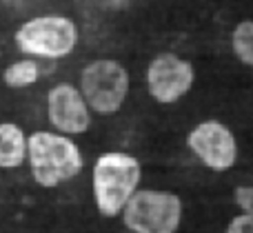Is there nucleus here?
<instances>
[{"label": "nucleus", "instance_id": "f257e3e1", "mask_svg": "<svg viewBox=\"0 0 253 233\" xmlns=\"http://www.w3.org/2000/svg\"><path fill=\"white\" fill-rule=\"evenodd\" d=\"M142 178L138 158L125 151L100 154L91 169V191L100 216L116 218L135 195Z\"/></svg>", "mask_w": 253, "mask_h": 233}, {"label": "nucleus", "instance_id": "f03ea898", "mask_svg": "<svg viewBox=\"0 0 253 233\" xmlns=\"http://www.w3.org/2000/svg\"><path fill=\"white\" fill-rule=\"evenodd\" d=\"M27 160L34 182L42 189H56L83 171L84 160L69 136L36 131L27 136Z\"/></svg>", "mask_w": 253, "mask_h": 233}, {"label": "nucleus", "instance_id": "7ed1b4c3", "mask_svg": "<svg viewBox=\"0 0 253 233\" xmlns=\"http://www.w3.org/2000/svg\"><path fill=\"white\" fill-rule=\"evenodd\" d=\"M131 233H175L182 222V200L171 191L138 189L123 211Z\"/></svg>", "mask_w": 253, "mask_h": 233}, {"label": "nucleus", "instance_id": "20e7f679", "mask_svg": "<svg viewBox=\"0 0 253 233\" xmlns=\"http://www.w3.org/2000/svg\"><path fill=\"white\" fill-rule=\"evenodd\" d=\"M80 93L91 111L114 116L129 96V71L111 58L91 60L80 74Z\"/></svg>", "mask_w": 253, "mask_h": 233}, {"label": "nucleus", "instance_id": "39448f33", "mask_svg": "<svg viewBox=\"0 0 253 233\" xmlns=\"http://www.w3.org/2000/svg\"><path fill=\"white\" fill-rule=\"evenodd\" d=\"M16 44L27 56L58 60L78 44V27L65 16H38L16 31Z\"/></svg>", "mask_w": 253, "mask_h": 233}, {"label": "nucleus", "instance_id": "423d86ee", "mask_svg": "<svg viewBox=\"0 0 253 233\" xmlns=\"http://www.w3.org/2000/svg\"><path fill=\"white\" fill-rule=\"evenodd\" d=\"M191 154L211 171H229L238 160V140L220 120H205L187 136Z\"/></svg>", "mask_w": 253, "mask_h": 233}, {"label": "nucleus", "instance_id": "0eeeda50", "mask_svg": "<svg viewBox=\"0 0 253 233\" xmlns=\"http://www.w3.org/2000/svg\"><path fill=\"white\" fill-rule=\"evenodd\" d=\"M193 65L175 53H160L147 67L149 96L160 105H173L193 87Z\"/></svg>", "mask_w": 253, "mask_h": 233}, {"label": "nucleus", "instance_id": "6e6552de", "mask_svg": "<svg viewBox=\"0 0 253 233\" xmlns=\"http://www.w3.org/2000/svg\"><path fill=\"white\" fill-rule=\"evenodd\" d=\"M47 118L62 136H80L91 127V109L80 89L60 82L47 93Z\"/></svg>", "mask_w": 253, "mask_h": 233}, {"label": "nucleus", "instance_id": "1a4fd4ad", "mask_svg": "<svg viewBox=\"0 0 253 233\" xmlns=\"http://www.w3.org/2000/svg\"><path fill=\"white\" fill-rule=\"evenodd\" d=\"M27 160V136L16 122H0V169H18Z\"/></svg>", "mask_w": 253, "mask_h": 233}, {"label": "nucleus", "instance_id": "9d476101", "mask_svg": "<svg viewBox=\"0 0 253 233\" xmlns=\"http://www.w3.org/2000/svg\"><path fill=\"white\" fill-rule=\"evenodd\" d=\"M40 78V67L34 58H25V60H16L4 69L2 80L7 87L11 89H25L36 84Z\"/></svg>", "mask_w": 253, "mask_h": 233}, {"label": "nucleus", "instance_id": "9b49d317", "mask_svg": "<svg viewBox=\"0 0 253 233\" xmlns=\"http://www.w3.org/2000/svg\"><path fill=\"white\" fill-rule=\"evenodd\" d=\"M231 47L238 60L245 65L253 67V20H242L233 29L231 36Z\"/></svg>", "mask_w": 253, "mask_h": 233}, {"label": "nucleus", "instance_id": "f8f14e48", "mask_svg": "<svg viewBox=\"0 0 253 233\" xmlns=\"http://www.w3.org/2000/svg\"><path fill=\"white\" fill-rule=\"evenodd\" d=\"M233 200H236L238 209L242 213H253V185H240L233 191Z\"/></svg>", "mask_w": 253, "mask_h": 233}, {"label": "nucleus", "instance_id": "ddd939ff", "mask_svg": "<svg viewBox=\"0 0 253 233\" xmlns=\"http://www.w3.org/2000/svg\"><path fill=\"white\" fill-rule=\"evenodd\" d=\"M227 233H253V213H240L227 225Z\"/></svg>", "mask_w": 253, "mask_h": 233}]
</instances>
